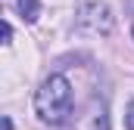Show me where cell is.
Wrapping results in <instances>:
<instances>
[{"label":"cell","mask_w":134,"mask_h":130,"mask_svg":"<svg viewBox=\"0 0 134 130\" xmlns=\"http://www.w3.org/2000/svg\"><path fill=\"white\" fill-rule=\"evenodd\" d=\"M34 112L44 124H63L69 115H72V84H69L63 74H50L37 96H34Z\"/></svg>","instance_id":"1"},{"label":"cell","mask_w":134,"mask_h":130,"mask_svg":"<svg viewBox=\"0 0 134 130\" xmlns=\"http://www.w3.org/2000/svg\"><path fill=\"white\" fill-rule=\"evenodd\" d=\"M112 28V16L103 3H87L81 12H78V31L84 34H109Z\"/></svg>","instance_id":"2"},{"label":"cell","mask_w":134,"mask_h":130,"mask_svg":"<svg viewBox=\"0 0 134 130\" xmlns=\"http://www.w3.org/2000/svg\"><path fill=\"white\" fill-rule=\"evenodd\" d=\"M16 9H19V16L25 22H37V16H41V3L37 0H16Z\"/></svg>","instance_id":"3"},{"label":"cell","mask_w":134,"mask_h":130,"mask_svg":"<svg viewBox=\"0 0 134 130\" xmlns=\"http://www.w3.org/2000/svg\"><path fill=\"white\" fill-rule=\"evenodd\" d=\"M9 40H13V28L0 19V47H3V43H9Z\"/></svg>","instance_id":"4"},{"label":"cell","mask_w":134,"mask_h":130,"mask_svg":"<svg viewBox=\"0 0 134 130\" xmlns=\"http://www.w3.org/2000/svg\"><path fill=\"white\" fill-rule=\"evenodd\" d=\"M125 127H128V130H134V102L128 105V112H125Z\"/></svg>","instance_id":"5"},{"label":"cell","mask_w":134,"mask_h":130,"mask_svg":"<svg viewBox=\"0 0 134 130\" xmlns=\"http://www.w3.org/2000/svg\"><path fill=\"white\" fill-rule=\"evenodd\" d=\"M0 130H13V121H9V118H3V115H0Z\"/></svg>","instance_id":"6"},{"label":"cell","mask_w":134,"mask_h":130,"mask_svg":"<svg viewBox=\"0 0 134 130\" xmlns=\"http://www.w3.org/2000/svg\"><path fill=\"white\" fill-rule=\"evenodd\" d=\"M131 34H134V25H131Z\"/></svg>","instance_id":"7"}]
</instances>
